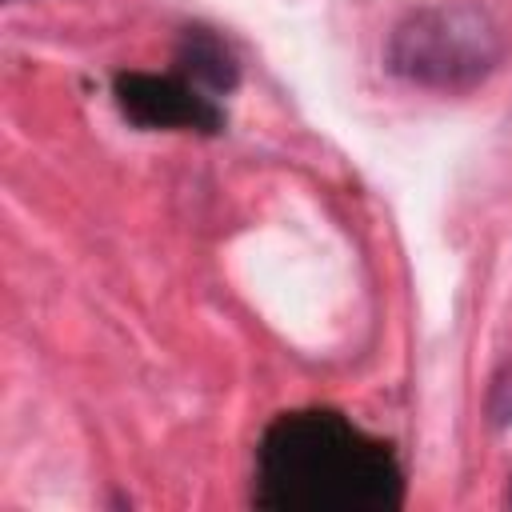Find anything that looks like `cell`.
<instances>
[{
  "mask_svg": "<svg viewBox=\"0 0 512 512\" xmlns=\"http://www.w3.org/2000/svg\"><path fill=\"white\" fill-rule=\"evenodd\" d=\"M508 52L504 24L476 0H444L408 12L384 48L388 72L428 92H472Z\"/></svg>",
  "mask_w": 512,
  "mask_h": 512,
  "instance_id": "cell-2",
  "label": "cell"
},
{
  "mask_svg": "<svg viewBox=\"0 0 512 512\" xmlns=\"http://www.w3.org/2000/svg\"><path fill=\"white\" fill-rule=\"evenodd\" d=\"M508 500H512V492H508Z\"/></svg>",
  "mask_w": 512,
  "mask_h": 512,
  "instance_id": "cell-6",
  "label": "cell"
},
{
  "mask_svg": "<svg viewBox=\"0 0 512 512\" xmlns=\"http://www.w3.org/2000/svg\"><path fill=\"white\" fill-rule=\"evenodd\" d=\"M176 64H180V76H188L208 96H224L240 84V64H236L232 48L212 28H188L180 36Z\"/></svg>",
  "mask_w": 512,
  "mask_h": 512,
  "instance_id": "cell-4",
  "label": "cell"
},
{
  "mask_svg": "<svg viewBox=\"0 0 512 512\" xmlns=\"http://www.w3.org/2000/svg\"><path fill=\"white\" fill-rule=\"evenodd\" d=\"M488 420L496 428H508L512 424V364L492 380V392H488Z\"/></svg>",
  "mask_w": 512,
  "mask_h": 512,
  "instance_id": "cell-5",
  "label": "cell"
},
{
  "mask_svg": "<svg viewBox=\"0 0 512 512\" xmlns=\"http://www.w3.org/2000/svg\"><path fill=\"white\" fill-rule=\"evenodd\" d=\"M252 500L268 512H396L404 468L388 440L348 416L296 408L260 436Z\"/></svg>",
  "mask_w": 512,
  "mask_h": 512,
  "instance_id": "cell-1",
  "label": "cell"
},
{
  "mask_svg": "<svg viewBox=\"0 0 512 512\" xmlns=\"http://www.w3.org/2000/svg\"><path fill=\"white\" fill-rule=\"evenodd\" d=\"M112 96H116V108L124 112V120H132L136 128H148V132L180 128V132L216 136L224 128V108L216 104V96H208L180 72H168V76L120 72L112 80Z\"/></svg>",
  "mask_w": 512,
  "mask_h": 512,
  "instance_id": "cell-3",
  "label": "cell"
}]
</instances>
